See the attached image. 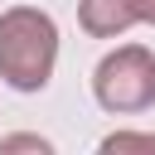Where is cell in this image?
I'll use <instances>...</instances> for the list:
<instances>
[{
    "label": "cell",
    "instance_id": "obj_1",
    "mask_svg": "<svg viewBox=\"0 0 155 155\" xmlns=\"http://www.w3.org/2000/svg\"><path fill=\"white\" fill-rule=\"evenodd\" d=\"M58 68V24L39 5H10L0 15V82L15 92H44Z\"/></svg>",
    "mask_w": 155,
    "mask_h": 155
},
{
    "label": "cell",
    "instance_id": "obj_2",
    "mask_svg": "<svg viewBox=\"0 0 155 155\" xmlns=\"http://www.w3.org/2000/svg\"><path fill=\"white\" fill-rule=\"evenodd\" d=\"M92 97L111 116H136L155 107V53L145 44H121L92 68Z\"/></svg>",
    "mask_w": 155,
    "mask_h": 155
},
{
    "label": "cell",
    "instance_id": "obj_3",
    "mask_svg": "<svg viewBox=\"0 0 155 155\" xmlns=\"http://www.w3.org/2000/svg\"><path fill=\"white\" fill-rule=\"evenodd\" d=\"M78 24L92 39H116L136 24V5L131 0H78Z\"/></svg>",
    "mask_w": 155,
    "mask_h": 155
},
{
    "label": "cell",
    "instance_id": "obj_4",
    "mask_svg": "<svg viewBox=\"0 0 155 155\" xmlns=\"http://www.w3.org/2000/svg\"><path fill=\"white\" fill-rule=\"evenodd\" d=\"M102 150L107 155H116V150H155V136L150 131H116V136L102 140Z\"/></svg>",
    "mask_w": 155,
    "mask_h": 155
},
{
    "label": "cell",
    "instance_id": "obj_5",
    "mask_svg": "<svg viewBox=\"0 0 155 155\" xmlns=\"http://www.w3.org/2000/svg\"><path fill=\"white\" fill-rule=\"evenodd\" d=\"M0 150H44V155H48L53 145H48L44 136H5V140H0Z\"/></svg>",
    "mask_w": 155,
    "mask_h": 155
},
{
    "label": "cell",
    "instance_id": "obj_6",
    "mask_svg": "<svg viewBox=\"0 0 155 155\" xmlns=\"http://www.w3.org/2000/svg\"><path fill=\"white\" fill-rule=\"evenodd\" d=\"M136 5V24H155V0H131Z\"/></svg>",
    "mask_w": 155,
    "mask_h": 155
}]
</instances>
